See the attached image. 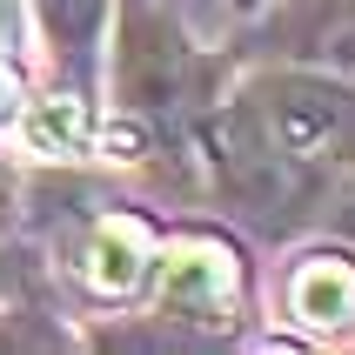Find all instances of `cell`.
<instances>
[{"label": "cell", "instance_id": "9c48e42d", "mask_svg": "<svg viewBox=\"0 0 355 355\" xmlns=\"http://www.w3.org/2000/svg\"><path fill=\"white\" fill-rule=\"evenodd\" d=\"M322 221H329V228H336V235L355 248V175H342V181H336V195L322 201Z\"/></svg>", "mask_w": 355, "mask_h": 355}, {"label": "cell", "instance_id": "7a4b0ae2", "mask_svg": "<svg viewBox=\"0 0 355 355\" xmlns=\"http://www.w3.org/2000/svg\"><path fill=\"white\" fill-rule=\"evenodd\" d=\"M228 87V67L215 54H201L181 34L175 14H161L155 0H128L114 34V101L121 114L148 135V155L161 161H195L201 114L215 107Z\"/></svg>", "mask_w": 355, "mask_h": 355}, {"label": "cell", "instance_id": "ba28073f", "mask_svg": "<svg viewBox=\"0 0 355 355\" xmlns=\"http://www.w3.org/2000/svg\"><path fill=\"white\" fill-rule=\"evenodd\" d=\"M20 135H27V148L47 161H74L94 148V94H80V87H54V94H40L34 107H27V121H20Z\"/></svg>", "mask_w": 355, "mask_h": 355}, {"label": "cell", "instance_id": "277c9868", "mask_svg": "<svg viewBox=\"0 0 355 355\" xmlns=\"http://www.w3.org/2000/svg\"><path fill=\"white\" fill-rule=\"evenodd\" d=\"M241 47L248 60H288L355 80V0H261Z\"/></svg>", "mask_w": 355, "mask_h": 355}, {"label": "cell", "instance_id": "8992f818", "mask_svg": "<svg viewBox=\"0 0 355 355\" xmlns=\"http://www.w3.org/2000/svg\"><path fill=\"white\" fill-rule=\"evenodd\" d=\"M282 322H295L302 342H355V248H302L282 268Z\"/></svg>", "mask_w": 355, "mask_h": 355}, {"label": "cell", "instance_id": "5b68a950", "mask_svg": "<svg viewBox=\"0 0 355 355\" xmlns=\"http://www.w3.org/2000/svg\"><path fill=\"white\" fill-rule=\"evenodd\" d=\"M155 248L161 228L135 208H94L80 215L74 241H67V268L94 302H135L155 275Z\"/></svg>", "mask_w": 355, "mask_h": 355}, {"label": "cell", "instance_id": "7c38bea8", "mask_svg": "<svg viewBox=\"0 0 355 355\" xmlns=\"http://www.w3.org/2000/svg\"><path fill=\"white\" fill-rule=\"evenodd\" d=\"M228 7H235V14L248 20V14H255V7H261V0H228Z\"/></svg>", "mask_w": 355, "mask_h": 355}, {"label": "cell", "instance_id": "6da1fadb", "mask_svg": "<svg viewBox=\"0 0 355 355\" xmlns=\"http://www.w3.org/2000/svg\"><path fill=\"white\" fill-rule=\"evenodd\" d=\"M195 168L221 208H235L261 235L322 221L336 181L355 175V80L248 60V74L228 80L201 114Z\"/></svg>", "mask_w": 355, "mask_h": 355}, {"label": "cell", "instance_id": "8fae6325", "mask_svg": "<svg viewBox=\"0 0 355 355\" xmlns=\"http://www.w3.org/2000/svg\"><path fill=\"white\" fill-rule=\"evenodd\" d=\"M14 107V74H7V54H0V114Z\"/></svg>", "mask_w": 355, "mask_h": 355}, {"label": "cell", "instance_id": "3957f363", "mask_svg": "<svg viewBox=\"0 0 355 355\" xmlns=\"http://www.w3.org/2000/svg\"><path fill=\"white\" fill-rule=\"evenodd\" d=\"M148 322L168 342H228L248 322V261L221 228H175L155 248Z\"/></svg>", "mask_w": 355, "mask_h": 355}, {"label": "cell", "instance_id": "52a82bcc", "mask_svg": "<svg viewBox=\"0 0 355 355\" xmlns=\"http://www.w3.org/2000/svg\"><path fill=\"white\" fill-rule=\"evenodd\" d=\"M34 27L47 40V67L60 87L94 94L101 60H107V27H114V0H27Z\"/></svg>", "mask_w": 355, "mask_h": 355}, {"label": "cell", "instance_id": "30bf717a", "mask_svg": "<svg viewBox=\"0 0 355 355\" xmlns=\"http://www.w3.org/2000/svg\"><path fill=\"white\" fill-rule=\"evenodd\" d=\"M14 34H20V14L14 0H0V54H14Z\"/></svg>", "mask_w": 355, "mask_h": 355}]
</instances>
